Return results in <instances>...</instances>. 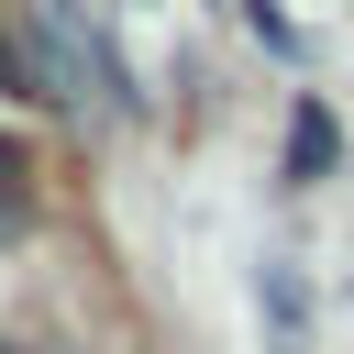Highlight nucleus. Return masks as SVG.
Instances as JSON below:
<instances>
[{"instance_id":"nucleus-3","label":"nucleus","mask_w":354,"mask_h":354,"mask_svg":"<svg viewBox=\"0 0 354 354\" xmlns=\"http://www.w3.org/2000/svg\"><path fill=\"white\" fill-rule=\"evenodd\" d=\"M266 332H277V354H310V332H299V288H288V277H266Z\"/></svg>"},{"instance_id":"nucleus-5","label":"nucleus","mask_w":354,"mask_h":354,"mask_svg":"<svg viewBox=\"0 0 354 354\" xmlns=\"http://www.w3.org/2000/svg\"><path fill=\"white\" fill-rule=\"evenodd\" d=\"M11 188H22V144L0 133V210H11Z\"/></svg>"},{"instance_id":"nucleus-1","label":"nucleus","mask_w":354,"mask_h":354,"mask_svg":"<svg viewBox=\"0 0 354 354\" xmlns=\"http://www.w3.org/2000/svg\"><path fill=\"white\" fill-rule=\"evenodd\" d=\"M33 33H44V55H33L44 100H66V111L133 100V88H122V66H111V44H100V22H88V0H33Z\"/></svg>"},{"instance_id":"nucleus-2","label":"nucleus","mask_w":354,"mask_h":354,"mask_svg":"<svg viewBox=\"0 0 354 354\" xmlns=\"http://www.w3.org/2000/svg\"><path fill=\"white\" fill-rule=\"evenodd\" d=\"M288 166H299V177L332 166V111H299V122H288Z\"/></svg>"},{"instance_id":"nucleus-4","label":"nucleus","mask_w":354,"mask_h":354,"mask_svg":"<svg viewBox=\"0 0 354 354\" xmlns=\"http://www.w3.org/2000/svg\"><path fill=\"white\" fill-rule=\"evenodd\" d=\"M0 100H44V88H33V66H22V44H11V33H0Z\"/></svg>"}]
</instances>
